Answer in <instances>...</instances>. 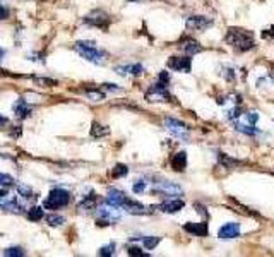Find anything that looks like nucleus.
Listing matches in <instances>:
<instances>
[{
  "label": "nucleus",
  "mask_w": 274,
  "mask_h": 257,
  "mask_svg": "<svg viewBox=\"0 0 274 257\" xmlns=\"http://www.w3.org/2000/svg\"><path fill=\"white\" fill-rule=\"evenodd\" d=\"M226 43L237 52H249L255 47V36L247 29L230 28L226 31Z\"/></svg>",
  "instance_id": "1"
},
{
  "label": "nucleus",
  "mask_w": 274,
  "mask_h": 257,
  "mask_svg": "<svg viewBox=\"0 0 274 257\" xmlns=\"http://www.w3.org/2000/svg\"><path fill=\"white\" fill-rule=\"evenodd\" d=\"M75 52L79 53L84 60L91 62L94 65H103L106 62V52L101 50L94 42H89V40H81V42L75 43Z\"/></svg>",
  "instance_id": "2"
},
{
  "label": "nucleus",
  "mask_w": 274,
  "mask_h": 257,
  "mask_svg": "<svg viewBox=\"0 0 274 257\" xmlns=\"http://www.w3.org/2000/svg\"><path fill=\"white\" fill-rule=\"evenodd\" d=\"M69 202H70V192L62 187H55L52 189L48 197L43 201V207L45 209H60V207H65Z\"/></svg>",
  "instance_id": "3"
},
{
  "label": "nucleus",
  "mask_w": 274,
  "mask_h": 257,
  "mask_svg": "<svg viewBox=\"0 0 274 257\" xmlns=\"http://www.w3.org/2000/svg\"><path fill=\"white\" fill-rule=\"evenodd\" d=\"M122 219V214H120L119 207L111 206L106 202L105 206L98 207V227H108V225H113L116 222H120Z\"/></svg>",
  "instance_id": "4"
},
{
  "label": "nucleus",
  "mask_w": 274,
  "mask_h": 257,
  "mask_svg": "<svg viewBox=\"0 0 274 257\" xmlns=\"http://www.w3.org/2000/svg\"><path fill=\"white\" fill-rule=\"evenodd\" d=\"M146 100L149 103H158V101H172V94L168 93V84L154 83L149 89L146 91Z\"/></svg>",
  "instance_id": "5"
},
{
  "label": "nucleus",
  "mask_w": 274,
  "mask_h": 257,
  "mask_svg": "<svg viewBox=\"0 0 274 257\" xmlns=\"http://www.w3.org/2000/svg\"><path fill=\"white\" fill-rule=\"evenodd\" d=\"M84 24L88 26H93V28H100V29H108L110 22H111V17L106 14L105 11L101 9H96V11H91L89 14L84 17Z\"/></svg>",
  "instance_id": "6"
},
{
  "label": "nucleus",
  "mask_w": 274,
  "mask_h": 257,
  "mask_svg": "<svg viewBox=\"0 0 274 257\" xmlns=\"http://www.w3.org/2000/svg\"><path fill=\"white\" fill-rule=\"evenodd\" d=\"M165 127H166V130H168V132L172 134L173 137H178V139H182V141H187V139H188L187 125L183 124V122H180V120L168 117V119H165Z\"/></svg>",
  "instance_id": "7"
},
{
  "label": "nucleus",
  "mask_w": 274,
  "mask_h": 257,
  "mask_svg": "<svg viewBox=\"0 0 274 257\" xmlns=\"http://www.w3.org/2000/svg\"><path fill=\"white\" fill-rule=\"evenodd\" d=\"M152 192L161 194V196H166V197L183 196V189L173 182H156L154 186H152Z\"/></svg>",
  "instance_id": "8"
},
{
  "label": "nucleus",
  "mask_w": 274,
  "mask_h": 257,
  "mask_svg": "<svg viewBox=\"0 0 274 257\" xmlns=\"http://www.w3.org/2000/svg\"><path fill=\"white\" fill-rule=\"evenodd\" d=\"M166 67L175 72H183V74H187V72H190V69H192V60L188 58V55L187 57H170L168 62H166Z\"/></svg>",
  "instance_id": "9"
},
{
  "label": "nucleus",
  "mask_w": 274,
  "mask_h": 257,
  "mask_svg": "<svg viewBox=\"0 0 274 257\" xmlns=\"http://www.w3.org/2000/svg\"><path fill=\"white\" fill-rule=\"evenodd\" d=\"M12 114H14L16 119L24 120L33 114V108L29 106L28 100H24V98H17V100L14 101V105H12Z\"/></svg>",
  "instance_id": "10"
},
{
  "label": "nucleus",
  "mask_w": 274,
  "mask_h": 257,
  "mask_svg": "<svg viewBox=\"0 0 274 257\" xmlns=\"http://www.w3.org/2000/svg\"><path fill=\"white\" fill-rule=\"evenodd\" d=\"M213 19L211 17H206V16H190L187 19V28L188 29H195V31H204L213 26Z\"/></svg>",
  "instance_id": "11"
},
{
  "label": "nucleus",
  "mask_w": 274,
  "mask_h": 257,
  "mask_svg": "<svg viewBox=\"0 0 274 257\" xmlns=\"http://www.w3.org/2000/svg\"><path fill=\"white\" fill-rule=\"evenodd\" d=\"M183 206H185V202H183L182 199H178V197H172L170 201L161 202V204L158 206V209L163 211V213L173 214V213H178L180 209H183Z\"/></svg>",
  "instance_id": "12"
},
{
  "label": "nucleus",
  "mask_w": 274,
  "mask_h": 257,
  "mask_svg": "<svg viewBox=\"0 0 274 257\" xmlns=\"http://www.w3.org/2000/svg\"><path fill=\"white\" fill-rule=\"evenodd\" d=\"M219 238H223V240H228V238H237L240 235V225L235 223V222H230L226 225H223L221 228H219L218 232Z\"/></svg>",
  "instance_id": "13"
},
{
  "label": "nucleus",
  "mask_w": 274,
  "mask_h": 257,
  "mask_svg": "<svg viewBox=\"0 0 274 257\" xmlns=\"http://www.w3.org/2000/svg\"><path fill=\"white\" fill-rule=\"evenodd\" d=\"M115 72L120 76H141L144 72V67L141 64H125V65H116Z\"/></svg>",
  "instance_id": "14"
},
{
  "label": "nucleus",
  "mask_w": 274,
  "mask_h": 257,
  "mask_svg": "<svg viewBox=\"0 0 274 257\" xmlns=\"http://www.w3.org/2000/svg\"><path fill=\"white\" fill-rule=\"evenodd\" d=\"M183 230L187 233H192L195 237H208L209 230H208V223L201 222V223H185L183 225Z\"/></svg>",
  "instance_id": "15"
},
{
  "label": "nucleus",
  "mask_w": 274,
  "mask_h": 257,
  "mask_svg": "<svg viewBox=\"0 0 274 257\" xmlns=\"http://www.w3.org/2000/svg\"><path fill=\"white\" fill-rule=\"evenodd\" d=\"M122 207L127 213H130V214H147L149 213V209H146V206L144 204H141V202H137V201H132V199H125V202L122 204Z\"/></svg>",
  "instance_id": "16"
},
{
  "label": "nucleus",
  "mask_w": 274,
  "mask_h": 257,
  "mask_svg": "<svg viewBox=\"0 0 274 257\" xmlns=\"http://www.w3.org/2000/svg\"><path fill=\"white\" fill-rule=\"evenodd\" d=\"M125 199H127V196L122 191H116V189H110L108 194H106V202L115 207H122Z\"/></svg>",
  "instance_id": "17"
},
{
  "label": "nucleus",
  "mask_w": 274,
  "mask_h": 257,
  "mask_svg": "<svg viewBox=\"0 0 274 257\" xmlns=\"http://www.w3.org/2000/svg\"><path fill=\"white\" fill-rule=\"evenodd\" d=\"M187 166V153L185 151H178L177 155L172 156V168L175 171H183Z\"/></svg>",
  "instance_id": "18"
},
{
  "label": "nucleus",
  "mask_w": 274,
  "mask_h": 257,
  "mask_svg": "<svg viewBox=\"0 0 274 257\" xmlns=\"http://www.w3.org/2000/svg\"><path fill=\"white\" fill-rule=\"evenodd\" d=\"M180 48L183 52L187 53L188 57L190 55H195V53H199L202 50V47L199 43L195 42V40H192V38H187V40H183L182 45H180Z\"/></svg>",
  "instance_id": "19"
},
{
  "label": "nucleus",
  "mask_w": 274,
  "mask_h": 257,
  "mask_svg": "<svg viewBox=\"0 0 274 257\" xmlns=\"http://www.w3.org/2000/svg\"><path fill=\"white\" fill-rule=\"evenodd\" d=\"M0 209L2 211H9V213H14V214H21L22 213V204L17 199H9V201H6V202H2L0 204Z\"/></svg>",
  "instance_id": "20"
},
{
  "label": "nucleus",
  "mask_w": 274,
  "mask_h": 257,
  "mask_svg": "<svg viewBox=\"0 0 274 257\" xmlns=\"http://www.w3.org/2000/svg\"><path fill=\"white\" fill-rule=\"evenodd\" d=\"M96 204H98V197L96 194L91 192L89 196H86L83 199V202L79 204V211H91V209H96Z\"/></svg>",
  "instance_id": "21"
},
{
  "label": "nucleus",
  "mask_w": 274,
  "mask_h": 257,
  "mask_svg": "<svg viewBox=\"0 0 274 257\" xmlns=\"http://www.w3.org/2000/svg\"><path fill=\"white\" fill-rule=\"evenodd\" d=\"M110 134V129L105 127V125L98 124V122H93V127H91V137L98 139V137H105Z\"/></svg>",
  "instance_id": "22"
},
{
  "label": "nucleus",
  "mask_w": 274,
  "mask_h": 257,
  "mask_svg": "<svg viewBox=\"0 0 274 257\" xmlns=\"http://www.w3.org/2000/svg\"><path fill=\"white\" fill-rule=\"evenodd\" d=\"M28 218L31 219V222H42V219L45 218V211L42 209V207L34 206L28 211Z\"/></svg>",
  "instance_id": "23"
},
{
  "label": "nucleus",
  "mask_w": 274,
  "mask_h": 257,
  "mask_svg": "<svg viewBox=\"0 0 274 257\" xmlns=\"http://www.w3.org/2000/svg\"><path fill=\"white\" fill-rule=\"evenodd\" d=\"M86 98H88V100H91V101H103V100H105V93L100 91V89L89 88V89H86Z\"/></svg>",
  "instance_id": "24"
},
{
  "label": "nucleus",
  "mask_w": 274,
  "mask_h": 257,
  "mask_svg": "<svg viewBox=\"0 0 274 257\" xmlns=\"http://www.w3.org/2000/svg\"><path fill=\"white\" fill-rule=\"evenodd\" d=\"M218 160H219V163H221L223 166H226V168H235V166L240 163V161L233 160V158L223 155V153H218Z\"/></svg>",
  "instance_id": "25"
},
{
  "label": "nucleus",
  "mask_w": 274,
  "mask_h": 257,
  "mask_svg": "<svg viewBox=\"0 0 274 257\" xmlns=\"http://www.w3.org/2000/svg\"><path fill=\"white\" fill-rule=\"evenodd\" d=\"M237 130L238 132L247 134V136H255V134H259V129L252 124H247V125H238L237 124Z\"/></svg>",
  "instance_id": "26"
},
{
  "label": "nucleus",
  "mask_w": 274,
  "mask_h": 257,
  "mask_svg": "<svg viewBox=\"0 0 274 257\" xmlns=\"http://www.w3.org/2000/svg\"><path fill=\"white\" fill-rule=\"evenodd\" d=\"M33 81L40 88H53V86H57L55 79H48V78H33Z\"/></svg>",
  "instance_id": "27"
},
{
  "label": "nucleus",
  "mask_w": 274,
  "mask_h": 257,
  "mask_svg": "<svg viewBox=\"0 0 274 257\" xmlns=\"http://www.w3.org/2000/svg\"><path fill=\"white\" fill-rule=\"evenodd\" d=\"M129 173V168L125 165L122 163H119V165H115L113 166V170H111V177L113 178H120V177H125V175Z\"/></svg>",
  "instance_id": "28"
},
{
  "label": "nucleus",
  "mask_w": 274,
  "mask_h": 257,
  "mask_svg": "<svg viewBox=\"0 0 274 257\" xmlns=\"http://www.w3.org/2000/svg\"><path fill=\"white\" fill-rule=\"evenodd\" d=\"M47 223L50 225V227H62V225L65 223V218L64 216H58V214H50V216H47Z\"/></svg>",
  "instance_id": "29"
},
{
  "label": "nucleus",
  "mask_w": 274,
  "mask_h": 257,
  "mask_svg": "<svg viewBox=\"0 0 274 257\" xmlns=\"http://www.w3.org/2000/svg\"><path fill=\"white\" fill-rule=\"evenodd\" d=\"M16 191H17V194H19V196L24 197V199H29V197H33V191H31V187L24 186V183H17Z\"/></svg>",
  "instance_id": "30"
},
{
  "label": "nucleus",
  "mask_w": 274,
  "mask_h": 257,
  "mask_svg": "<svg viewBox=\"0 0 274 257\" xmlns=\"http://www.w3.org/2000/svg\"><path fill=\"white\" fill-rule=\"evenodd\" d=\"M160 240H161L160 237H144L142 238V243H144V247L147 250H152L160 243Z\"/></svg>",
  "instance_id": "31"
},
{
  "label": "nucleus",
  "mask_w": 274,
  "mask_h": 257,
  "mask_svg": "<svg viewBox=\"0 0 274 257\" xmlns=\"http://www.w3.org/2000/svg\"><path fill=\"white\" fill-rule=\"evenodd\" d=\"M4 255L7 257H22L24 255V250L21 247H9V249L4 250Z\"/></svg>",
  "instance_id": "32"
},
{
  "label": "nucleus",
  "mask_w": 274,
  "mask_h": 257,
  "mask_svg": "<svg viewBox=\"0 0 274 257\" xmlns=\"http://www.w3.org/2000/svg\"><path fill=\"white\" fill-rule=\"evenodd\" d=\"M115 254V243H108V245L101 247L100 250H98V255H103V257H111Z\"/></svg>",
  "instance_id": "33"
},
{
  "label": "nucleus",
  "mask_w": 274,
  "mask_h": 257,
  "mask_svg": "<svg viewBox=\"0 0 274 257\" xmlns=\"http://www.w3.org/2000/svg\"><path fill=\"white\" fill-rule=\"evenodd\" d=\"M14 183V178L7 173H0V187H9Z\"/></svg>",
  "instance_id": "34"
},
{
  "label": "nucleus",
  "mask_w": 274,
  "mask_h": 257,
  "mask_svg": "<svg viewBox=\"0 0 274 257\" xmlns=\"http://www.w3.org/2000/svg\"><path fill=\"white\" fill-rule=\"evenodd\" d=\"M146 186H147V183L144 182V180H137V182L132 186V191L136 192V194H142V192L146 191Z\"/></svg>",
  "instance_id": "35"
},
{
  "label": "nucleus",
  "mask_w": 274,
  "mask_h": 257,
  "mask_svg": "<svg viewBox=\"0 0 274 257\" xmlns=\"http://www.w3.org/2000/svg\"><path fill=\"white\" fill-rule=\"evenodd\" d=\"M101 89H103V91H111V93H120V91H122V88H119L116 84H111V83L101 84Z\"/></svg>",
  "instance_id": "36"
},
{
  "label": "nucleus",
  "mask_w": 274,
  "mask_h": 257,
  "mask_svg": "<svg viewBox=\"0 0 274 257\" xmlns=\"http://www.w3.org/2000/svg\"><path fill=\"white\" fill-rule=\"evenodd\" d=\"M245 119H247V122H249V124L255 125V124L259 122V114H257V112H247Z\"/></svg>",
  "instance_id": "37"
},
{
  "label": "nucleus",
  "mask_w": 274,
  "mask_h": 257,
  "mask_svg": "<svg viewBox=\"0 0 274 257\" xmlns=\"http://www.w3.org/2000/svg\"><path fill=\"white\" fill-rule=\"evenodd\" d=\"M238 115H240V108H238V106H233V108H230V110L226 112V117L230 120H235Z\"/></svg>",
  "instance_id": "38"
},
{
  "label": "nucleus",
  "mask_w": 274,
  "mask_h": 257,
  "mask_svg": "<svg viewBox=\"0 0 274 257\" xmlns=\"http://www.w3.org/2000/svg\"><path fill=\"white\" fill-rule=\"evenodd\" d=\"M127 254L129 255H147L146 252H142L141 249H139V247H129Z\"/></svg>",
  "instance_id": "39"
},
{
  "label": "nucleus",
  "mask_w": 274,
  "mask_h": 257,
  "mask_svg": "<svg viewBox=\"0 0 274 257\" xmlns=\"http://www.w3.org/2000/svg\"><path fill=\"white\" fill-rule=\"evenodd\" d=\"M158 81H161V83H165V84H170V76H168V72H166V70L160 72Z\"/></svg>",
  "instance_id": "40"
},
{
  "label": "nucleus",
  "mask_w": 274,
  "mask_h": 257,
  "mask_svg": "<svg viewBox=\"0 0 274 257\" xmlns=\"http://www.w3.org/2000/svg\"><path fill=\"white\" fill-rule=\"evenodd\" d=\"M7 17H9V9L4 7V6H0V21L7 19Z\"/></svg>",
  "instance_id": "41"
},
{
  "label": "nucleus",
  "mask_w": 274,
  "mask_h": 257,
  "mask_svg": "<svg viewBox=\"0 0 274 257\" xmlns=\"http://www.w3.org/2000/svg\"><path fill=\"white\" fill-rule=\"evenodd\" d=\"M195 207H197V213L202 214V216H204V218H208V211H206V207H204V206L195 204Z\"/></svg>",
  "instance_id": "42"
},
{
  "label": "nucleus",
  "mask_w": 274,
  "mask_h": 257,
  "mask_svg": "<svg viewBox=\"0 0 274 257\" xmlns=\"http://www.w3.org/2000/svg\"><path fill=\"white\" fill-rule=\"evenodd\" d=\"M7 124H9V120L4 115H0V127H4V125H7Z\"/></svg>",
  "instance_id": "43"
},
{
  "label": "nucleus",
  "mask_w": 274,
  "mask_h": 257,
  "mask_svg": "<svg viewBox=\"0 0 274 257\" xmlns=\"http://www.w3.org/2000/svg\"><path fill=\"white\" fill-rule=\"evenodd\" d=\"M7 196H9V194H7L6 189H0V199H6Z\"/></svg>",
  "instance_id": "44"
},
{
  "label": "nucleus",
  "mask_w": 274,
  "mask_h": 257,
  "mask_svg": "<svg viewBox=\"0 0 274 257\" xmlns=\"http://www.w3.org/2000/svg\"><path fill=\"white\" fill-rule=\"evenodd\" d=\"M269 34H271V36H272V38H274V24L271 26V29H269Z\"/></svg>",
  "instance_id": "45"
},
{
  "label": "nucleus",
  "mask_w": 274,
  "mask_h": 257,
  "mask_svg": "<svg viewBox=\"0 0 274 257\" xmlns=\"http://www.w3.org/2000/svg\"><path fill=\"white\" fill-rule=\"evenodd\" d=\"M4 55H6V52H4V50H2V48H0V58H2Z\"/></svg>",
  "instance_id": "46"
},
{
  "label": "nucleus",
  "mask_w": 274,
  "mask_h": 257,
  "mask_svg": "<svg viewBox=\"0 0 274 257\" xmlns=\"http://www.w3.org/2000/svg\"><path fill=\"white\" fill-rule=\"evenodd\" d=\"M132 2H136V0H132Z\"/></svg>",
  "instance_id": "47"
}]
</instances>
